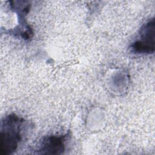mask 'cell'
Here are the masks:
<instances>
[{
	"instance_id": "cell-1",
	"label": "cell",
	"mask_w": 155,
	"mask_h": 155,
	"mask_svg": "<svg viewBox=\"0 0 155 155\" xmlns=\"http://www.w3.org/2000/svg\"><path fill=\"white\" fill-rule=\"evenodd\" d=\"M29 127L27 121L16 114L5 116L1 122L0 154L8 155L17 150Z\"/></svg>"
},
{
	"instance_id": "cell-2",
	"label": "cell",
	"mask_w": 155,
	"mask_h": 155,
	"mask_svg": "<svg viewBox=\"0 0 155 155\" xmlns=\"http://www.w3.org/2000/svg\"><path fill=\"white\" fill-rule=\"evenodd\" d=\"M155 21L152 18L141 27L139 38L130 45L131 51L135 54H152L154 52Z\"/></svg>"
},
{
	"instance_id": "cell-3",
	"label": "cell",
	"mask_w": 155,
	"mask_h": 155,
	"mask_svg": "<svg viewBox=\"0 0 155 155\" xmlns=\"http://www.w3.org/2000/svg\"><path fill=\"white\" fill-rule=\"evenodd\" d=\"M70 135H51L43 137L36 146L35 153L39 154H61L66 148V143Z\"/></svg>"
}]
</instances>
